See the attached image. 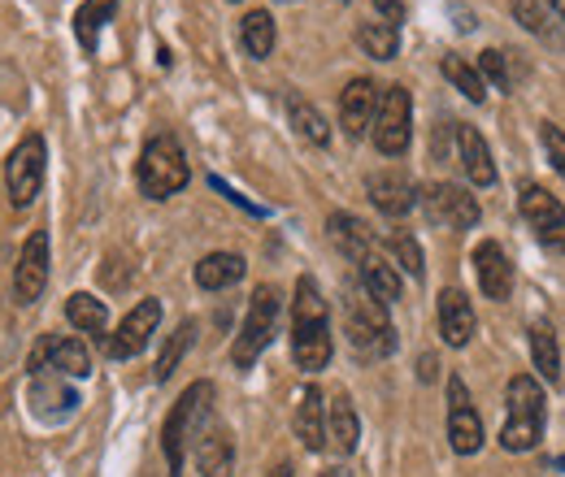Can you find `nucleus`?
I'll return each mask as SVG.
<instances>
[{"label":"nucleus","mask_w":565,"mask_h":477,"mask_svg":"<svg viewBox=\"0 0 565 477\" xmlns=\"http://www.w3.org/2000/svg\"><path fill=\"white\" fill-rule=\"evenodd\" d=\"M291 356L305 373L331 365V313L309 273L296 282V300H291Z\"/></svg>","instance_id":"obj_1"},{"label":"nucleus","mask_w":565,"mask_h":477,"mask_svg":"<svg viewBox=\"0 0 565 477\" xmlns=\"http://www.w3.org/2000/svg\"><path fill=\"white\" fill-rule=\"evenodd\" d=\"M344 330H349V343L361 360H383L396 351V330L387 322V304H379L365 286L344 291Z\"/></svg>","instance_id":"obj_2"},{"label":"nucleus","mask_w":565,"mask_h":477,"mask_svg":"<svg viewBox=\"0 0 565 477\" xmlns=\"http://www.w3.org/2000/svg\"><path fill=\"white\" fill-rule=\"evenodd\" d=\"M213 409V382H192L179 404L170 409L166 425H161V452H166V465L170 477H183V456H188V443L201 434V425L210 421Z\"/></svg>","instance_id":"obj_3"},{"label":"nucleus","mask_w":565,"mask_h":477,"mask_svg":"<svg viewBox=\"0 0 565 477\" xmlns=\"http://www.w3.org/2000/svg\"><path fill=\"white\" fill-rule=\"evenodd\" d=\"M136 178H140V192L148 200H170L188 187L192 170H188V156L179 148L174 135H152L143 143L140 165H136Z\"/></svg>","instance_id":"obj_4"},{"label":"nucleus","mask_w":565,"mask_h":477,"mask_svg":"<svg viewBox=\"0 0 565 477\" xmlns=\"http://www.w3.org/2000/svg\"><path fill=\"white\" fill-rule=\"evenodd\" d=\"M509 421L500 430V447L504 452H531L540 438H544V387L526 373H518L509 382Z\"/></svg>","instance_id":"obj_5"},{"label":"nucleus","mask_w":565,"mask_h":477,"mask_svg":"<svg viewBox=\"0 0 565 477\" xmlns=\"http://www.w3.org/2000/svg\"><path fill=\"white\" fill-rule=\"evenodd\" d=\"M279 304H282L279 286H257V291H253L248 317H244V326H239V335H235V347H231L235 369H253L257 356L270 347L275 330H279Z\"/></svg>","instance_id":"obj_6"},{"label":"nucleus","mask_w":565,"mask_h":477,"mask_svg":"<svg viewBox=\"0 0 565 477\" xmlns=\"http://www.w3.org/2000/svg\"><path fill=\"white\" fill-rule=\"evenodd\" d=\"M44 170H49V148L40 135H26L9 156H4V192H9V205L26 208L35 205L40 187H44Z\"/></svg>","instance_id":"obj_7"},{"label":"nucleus","mask_w":565,"mask_h":477,"mask_svg":"<svg viewBox=\"0 0 565 477\" xmlns=\"http://www.w3.org/2000/svg\"><path fill=\"white\" fill-rule=\"evenodd\" d=\"M414 139V96L405 83L387 87L383 91V105H379V118H374V148L383 156H401Z\"/></svg>","instance_id":"obj_8"},{"label":"nucleus","mask_w":565,"mask_h":477,"mask_svg":"<svg viewBox=\"0 0 565 477\" xmlns=\"http://www.w3.org/2000/svg\"><path fill=\"white\" fill-rule=\"evenodd\" d=\"M418 200H423V213L430 226L470 230V226H479V217H483L475 192H466V187H457V183H430Z\"/></svg>","instance_id":"obj_9"},{"label":"nucleus","mask_w":565,"mask_h":477,"mask_svg":"<svg viewBox=\"0 0 565 477\" xmlns=\"http://www.w3.org/2000/svg\"><path fill=\"white\" fill-rule=\"evenodd\" d=\"M522 217L531 221V230H535V239L544 243V248H565V205L548 192V187H540V183H526L522 187Z\"/></svg>","instance_id":"obj_10"},{"label":"nucleus","mask_w":565,"mask_h":477,"mask_svg":"<svg viewBox=\"0 0 565 477\" xmlns=\"http://www.w3.org/2000/svg\"><path fill=\"white\" fill-rule=\"evenodd\" d=\"M49 286V230H31V239L18 252L13 265V300L18 304H35Z\"/></svg>","instance_id":"obj_11"},{"label":"nucleus","mask_w":565,"mask_h":477,"mask_svg":"<svg viewBox=\"0 0 565 477\" xmlns=\"http://www.w3.org/2000/svg\"><path fill=\"white\" fill-rule=\"evenodd\" d=\"M448 438H452L457 456H475L483 447V421H479V412L470 404V391L457 373L448 378Z\"/></svg>","instance_id":"obj_12"},{"label":"nucleus","mask_w":565,"mask_h":477,"mask_svg":"<svg viewBox=\"0 0 565 477\" xmlns=\"http://www.w3.org/2000/svg\"><path fill=\"white\" fill-rule=\"evenodd\" d=\"M157 326H161V300H140V304L122 317L118 335L105 339V351H109L114 360H131V356H140L143 347H148Z\"/></svg>","instance_id":"obj_13"},{"label":"nucleus","mask_w":565,"mask_h":477,"mask_svg":"<svg viewBox=\"0 0 565 477\" xmlns=\"http://www.w3.org/2000/svg\"><path fill=\"white\" fill-rule=\"evenodd\" d=\"M379 105H383V91L374 78H353L344 91H340V127L349 139H361L365 131H374V118H379Z\"/></svg>","instance_id":"obj_14"},{"label":"nucleus","mask_w":565,"mask_h":477,"mask_svg":"<svg viewBox=\"0 0 565 477\" xmlns=\"http://www.w3.org/2000/svg\"><path fill=\"white\" fill-rule=\"evenodd\" d=\"M365 192H370L374 208L387 213V217H405L409 208L418 205L414 178H409L405 170H379V174H370V178H365Z\"/></svg>","instance_id":"obj_15"},{"label":"nucleus","mask_w":565,"mask_h":477,"mask_svg":"<svg viewBox=\"0 0 565 477\" xmlns=\"http://www.w3.org/2000/svg\"><path fill=\"white\" fill-rule=\"evenodd\" d=\"M475 273H479V286H483L488 300H509V291H513V265H509V257H504L500 243L483 239L475 248Z\"/></svg>","instance_id":"obj_16"},{"label":"nucleus","mask_w":565,"mask_h":477,"mask_svg":"<svg viewBox=\"0 0 565 477\" xmlns=\"http://www.w3.org/2000/svg\"><path fill=\"white\" fill-rule=\"evenodd\" d=\"M439 335L448 347H466L475 339V308L457 286L439 291Z\"/></svg>","instance_id":"obj_17"},{"label":"nucleus","mask_w":565,"mask_h":477,"mask_svg":"<svg viewBox=\"0 0 565 477\" xmlns=\"http://www.w3.org/2000/svg\"><path fill=\"white\" fill-rule=\"evenodd\" d=\"M457 161H461V170H466V178H470L475 187H492L495 183V165H492L488 139L479 135L475 127H461V122H457Z\"/></svg>","instance_id":"obj_18"},{"label":"nucleus","mask_w":565,"mask_h":477,"mask_svg":"<svg viewBox=\"0 0 565 477\" xmlns=\"http://www.w3.org/2000/svg\"><path fill=\"white\" fill-rule=\"evenodd\" d=\"M356 438H361V421L349 400V391H335L331 404H327V443L340 452V456H353Z\"/></svg>","instance_id":"obj_19"},{"label":"nucleus","mask_w":565,"mask_h":477,"mask_svg":"<svg viewBox=\"0 0 565 477\" xmlns=\"http://www.w3.org/2000/svg\"><path fill=\"white\" fill-rule=\"evenodd\" d=\"M196 469L205 477H231V469H235V438H231V430L210 425L201 434V443H196Z\"/></svg>","instance_id":"obj_20"},{"label":"nucleus","mask_w":565,"mask_h":477,"mask_svg":"<svg viewBox=\"0 0 565 477\" xmlns=\"http://www.w3.org/2000/svg\"><path fill=\"white\" fill-rule=\"evenodd\" d=\"M296 438H300L309 452H322V447H327V404H322V391H318V387H305V391H300V404H296Z\"/></svg>","instance_id":"obj_21"},{"label":"nucleus","mask_w":565,"mask_h":477,"mask_svg":"<svg viewBox=\"0 0 565 477\" xmlns=\"http://www.w3.org/2000/svg\"><path fill=\"white\" fill-rule=\"evenodd\" d=\"M327 230H331V243H335L353 265L374 252V235H370V226L356 221L353 213H331V217H327Z\"/></svg>","instance_id":"obj_22"},{"label":"nucleus","mask_w":565,"mask_h":477,"mask_svg":"<svg viewBox=\"0 0 565 477\" xmlns=\"http://www.w3.org/2000/svg\"><path fill=\"white\" fill-rule=\"evenodd\" d=\"M40 360H49L66 378H87L92 373V351L83 347V339H44L35 351V365Z\"/></svg>","instance_id":"obj_23"},{"label":"nucleus","mask_w":565,"mask_h":477,"mask_svg":"<svg viewBox=\"0 0 565 477\" xmlns=\"http://www.w3.org/2000/svg\"><path fill=\"white\" fill-rule=\"evenodd\" d=\"M74 404H78L74 391L57 382V373H35V382H31V409H35V416L57 421V416H71Z\"/></svg>","instance_id":"obj_24"},{"label":"nucleus","mask_w":565,"mask_h":477,"mask_svg":"<svg viewBox=\"0 0 565 477\" xmlns=\"http://www.w3.org/2000/svg\"><path fill=\"white\" fill-rule=\"evenodd\" d=\"M356 270H361V286L379 300V304H396L401 300V273L392 261H383L379 252H370L365 261H356Z\"/></svg>","instance_id":"obj_25"},{"label":"nucleus","mask_w":565,"mask_h":477,"mask_svg":"<svg viewBox=\"0 0 565 477\" xmlns=\"http://www.w3.org/2000/svg\"><path fill=\"white\" fill-rule=\"evenodd\" d=\"M244 257L239 252H210L201 265H196V286L201 291H226V286H235L239 278H244Z\"/></svg>","instance_id":"obj_26"},{"label":"nucleus","mask_w":565,"mask_h":477,"mask_svg":"<svg viewBox=\"0 0 565 477\" xmlns=\"http://www.w3.org/2000/svg\"><path fill=\"white\" fill-rule=\"evenodd\" d=\"M239 40H244V53L248 57H257V62H266L270 53H275V18L266 13V9H253V13H244V22H239Z\"/></svg>","instance_id":"obj_27"},{"label":"nucleus","mask_w":565,"mask_h":477,"mask_svg":"<svg viewBox=\"0 0 565 477\" xmlns=\"http://www.w3.org/2000/svg\"><path fill=\"white\" fill-rule=\"evenodd\" d=\"M439 69H444V78L466 96V100H475V105H483L488 100V78H483V69L470 66L466 57H457V53H444V62H439Z\"/></svg>","instance_id":"obj_28"},{"label":"nucleus","mask_w":565,"mask_h":477,"mask_svg":"<svg viewBox=\"0 0 565 477\" xmlns=\"http://www.w3.org/2000/svg\"><path fill=\"white\" fill-rule=\"evenodd\" d=\"M118 13V0H83L78 13H74V35L87 53H96V40H100V26Z\"/></svg>","instance_id":"obj_29"},{"label":"nucleus","mask_w":565,"mask_h":477,"mask_svg":"<svg viewBox=\"0 0 565 477\" xmlns=\"http://www.w3.org/2000/svg\"><path fill=\"white\" fill-rule=\"evenodd\" d=\"M531 360L544 373V382L562 378V351H557V335L548 322H531Z\"/></svg>","instance_id":"obj_30"},{"label":"nucleus","mask_w":565,"mask_h":477,"mask_svg":"<svg viewBox=\"0 0 565 477\" xmlns=\"http://www.w3.org/2000/svg\"><path fill=\"white\" fill-rule=\"evenodd\" d=\"M287 118H291L296 135L309 139L313 148H327V143H331V127H327V118H322L305 96H291V100H287Z\"/></svg>","instance_id":"obj_31"},{"label":"nucleus","mask_w":565,"mask_h":477,"mask_svg":"<svg viewBox=\"0 0 565 477\" xmlns=\"http://www.w3.org/2000/svg\"><path fill=\"white\" fill-rule=\"evenodd\" d=\"M66 317H71L74 330H83V335H105V326H109V308H105V300L83 295V291H74L71 300H66Z\"/></svg>","instance_id":"obj_32"},{"label":"nucleus","mask_w":565,"mask_h":477,"mask_svg":"<svg viewBox=\"0 0 565 477\" xmlns=\"http://www.w3.org/2000/svg\"><path fill=\"white\" fill-rule=\"evenodd\" d=\"M356 44L374 57V62H392L401 53V31L392 22H361L356 26Z\"/></svg>","instance_id":"obj_33"},{"label":"nucleus","mask_w":565,"mask_h":477,"mask_svg":"<svg viewBox=\"0 0 565 477\" xmlns=\"http://www.w3.org/2000/svg\"><path fill=\"white\" fill-rule=\"evenodd\" d=\"M192 339H196V322H183V326H179V330L166 339L161 356H157V369H152V378H157V382H170V378H174V369H179L183 351L192 347Z\"/></svg>","instance_id":"obj_34"},{"label":"nucleus","mask_w":565,"mask_h":477,"mask_svg":"<svg viewBox=\"0 0 565 477\" xmlns=\"http://www.w3.org/2000/svg\"><path fill=\"white\" fill-rule=\"evenodd\" d=\"M387 248H392V257H396V265H405L409 278H423V248H418V239L409 235V230H392L387 235Z\"/></svg>","instance_id":"obj_35"},{"label":"nucleus","mask_w":565,"mask_h":477,"mask_svg":"<svg viewBox=\"0 0 565 477\" xmlns=\"http://www.w3.org/2000/svg\"><path fill=\"white\" fill-rule=\"evenodd\" d=\"M509 9H513V18H518L531 35L553 40V26H548V13H544V4H540V0H509Z\"/></svg>","instance_id":"obj_36"},{"label":"nucleus","mask_w":565,"mask_h":477,"mask_svg":"<svg viewBox=\"0 0 565 477\" xmlns=\"http://www.w3.org/2000/svg\"><path fill=\"white\" fill-rule=\"evenodd\" d=\"M479 69H483V78H492L500 91H513V74H509V62H504V53H500V48L479 53Z\"/></svg>","instance_id":"obj_37"},{"label":"nucleus","mask_w":565,"mask_h":477,"mask_svg":"<svg viewBox=\"0 0 565 477\" xmlns=\"http://www.w3.org/2000/svg\"><path fill=\"white\" fill-rule=\"evenodd\" d=\"M540 139H544V152H548L553 170L565 178V131L562 127H553V122H544V127H540Z\"/></svg>","instance_id":"obj_38"},{"label":"nucleus","mask_w":565,"mask_h":477,"mask_svg":"<svg viewBox=\"0 0 565 477\" xmlns=\"http://www.w3.org/2000/svg\"><path fill=\"white\" fill-rule=\"evenodd\" d=\"M374 9H379L392 26H401V22H405V0H374Z\"/></svg>","instance_id":"obj_39"},{"label":"nucleus","mask_w":565,"mask_h":477,"mask_svg":"<svg viewBox=\"0 0 565 477\" xmlns=\"http://www.w3.org/2000/svg\"><path fill=\"white\" fill-rule=\"evenodd\" d=\"M418 373H423V378H435V360H430V356H423V365H418Z\"/></svg>","instance_id":"obj_40"},{"label":"nucleus","mask_w":565,"mask_h":477,"mask_svg":"<svg viewBox=\"0 0 565 477\" xmlns=\"http://www.w3.org/2000/svg\"><path fill=\"white\" fill-rule=\"evenodd\" d=\"M270 477H296V474H291V465H279V469H275Z\"/></svg>","instance_id":"obj_41"},{"label":"nucleus","mask_w":565,"mask_h":477,"mask_svg":"<svg viewBox=\"0 0 565 477\" xmlns=\"http://www.w3.org/2000/svg\"><path fill=\"white\" fill-rule=\"evenodd\" d=\"M548 4L557 9V18H562V22H565V0H548Z\"/></svg>","instance_id":"obj_42"},{"label":"nucleus","mask_w":565,"mask_h":477,"mask_svg":"<svg viewBox=\"0 0 565 477\" xmlns=\"http://www.w3.org/2000/svg\"><path fill=\"white\" fill-rule=\"evenodd\" d=\"M322 477H344V474H340V469H327V474H322Z\"/></svg>","instance_id":"obj_43"},{"label":"nucleus","mask_w":565,"mask_h":477,"mask_svg":"<svg viewBox=\"0 0 565 477\" xmlns=\"http://www.w3.org/2000/svg\"><path fill=\"white\" fill-rule=\"evenodd\" d=\"M231 4H235V0H231Z\"/></svg>","instance_id":"obj_44"}]
</instances>
